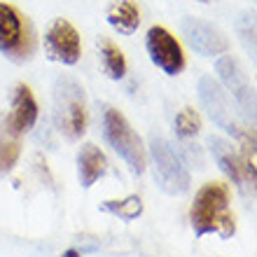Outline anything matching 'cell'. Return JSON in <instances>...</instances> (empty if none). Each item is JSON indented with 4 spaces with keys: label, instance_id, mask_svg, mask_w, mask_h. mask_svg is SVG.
<instances>
[{
    "label": "cell",
    "instance_id": "obj_1",
    "mask_svg": "<svg viewBox=\"0 0 257 257\" xmlns=\"http://www.w3.org/2000/svg\"><path fill=\"white\" fill-rule=\"evenodd\" d=\"M190 220L196 236H206V234H220L222 238L234 236L236 222L229 213V187L224 183L203 185L194 196Z\"/></svg>",
    "mask_w": 257,
    "mask_h": 257
},
{
    "label": "cell",
    "instance_id": "obj_2",
    "mask_svg": "<svg viewBox=\"0 0 257 257\" xmlns=\"http://www.w3.org/2000/svg\"><path fill=\"white\" fill-rule=\"evenodd\" d=\"M54 124L68 141H77L87 131L84 89L70 75H61L54 84Z\"/></svg>",
    "mask_w": 257,
    "mask_h": 257
},
{
    "label": "cell",
    "instance_id": "obj_3",
    "mask_svg": "<svg viewBox=\"0 0 257 257\" xmlns=\"http://www.w3.org/2000/svg\"><path fill=\"white\" fill-rule=\"evenodd\" d=\"M38 49L35 28L10 3H0V52L14 63H26Z\"/></svg>",
    "mask_w": 257,
    "mask_h": 257
},
{
    "label": "cell",
    "instance_id": "obj_4",
    "mask_svg": "<svg viewBox=\"0 0 257 257\" xmlns=\"http://www.w3.org/2000/svg\"><path fill=\"white\" fill-rule=\"evenodd\" d=\"M103 136H105V143L110 148L126 162L128 169L141 176L145 166H148V155H145L141 136L131 128V124L126 122V117L119 110L115 108L103 110Z\"/></svg>",
    "mask_w": 257,
    "mask_h": 257
},
{
    "label": "cell",
    "instance_id": "obj_5",
    "mask_svg": "<svg viewBox=\"0 0 257 257\" xmlns=\"http://www.w3.org/2000/svg\"><path fill=\"white\" fill-rule=\"evenodd\" d=\"M150 157L155 164V180L166 194H185L190 190V171L169 141H164L162 136H152Z\"/></svg>",
    "mask_w": 257,
    "mask_h": 257
},
{
    "label": "cell",
    "instance_id": "obj_6",
    "mask_svg": "<svg viewBox=\"0 0 257 257\" xmlns=\"http://www.w3.org/2000/svg\"><path fill=\"white\" fill-rule=\"evenodd\" d=\"M199 101H201L203 110L208 112V117L222 128V131H227V134H231L234 138H241V141H243L245 131H243V126H241V122H238L236 112L231 110L229 96H227V91L222 89L220 82H215L213 77H208V75H203L201 80H199Z\"/></svg>",
    "mask_w": 257,
    "mask_h": 257
},
{
    "label": "cell",
    "instance_id": "obj_7",
    "mask_svg": "<svg viewBox=\"0 0 257 257\" xmlns=\"http://www.w3.org/2000/svg\"><path fill=\"white\" fill-rule=\"evenodd\" d=\"M45 52L52 61L75 66L82 56V42L77 28L68 19H54L45 31Z\"/></svg>",
    "mask_w": 257,
    "mask_h": 257
},
{
    "label": "cell",
    "instance_id": "obj_8",
    "mask_svg": "<svg viewBox=\"0 0 257 257\" xmlns=\"http://www.w3.org/2000/svg\"><path fill=\"white\" fill-rule=\"evenodd\" d=\"M145 47L157 68H162L166 75H180L185 70V52L183 45L176 40L164 26H152L145 35Z\"/></svg>",
    "mask_w": 257,
    "mask_h": 257
},
{
    "label": "cell",
    "instance_id": "obj_9",
    "mask_svg": "<svg viewBox=\"0 0 257 257\" xmlns=\"http://www.w3.org/2000/svg\"><path fill=\"white\" fill-rule=\"evenodd\" d=\"M215 70L220 75V82L224 84V89L234 96L238 108L243 110V115L252 119L255 117V91H252V84L248 82V75L241 68V63L231 54H224L215 61Z\"/></svg>",
    "mask_w": 257,
    "mask_h": 257
},
{
    "label": "cell",
    "instance_id": "obj_10",
    "mask_svg": "<svg viewBox=\"0 0 257 257\" xmlns=\"http://www.w3.org/2000/svg\"><path fill=\"white\" fill-rule=\"evenodd\" d=\"M183 31L190 40L192 49L201 56H220L229 49V40L224 38V33L208 21L187 17L183 21Z\"/></svg>",
    "mask_w": 257,
    "mask_h": 257
},
{
    "label": "cell",
    "instance_id": "obj_11",
    "mask_svg": "<svg viewBox=\"0 0 257 257\" xmlns=\"http://www.w3.org/2000/svg\"><path fill=\"white\" fill-rule=\"evenodd\" d=\"M208 148H210V155H213L215 164L222 169L224 176L229 178L234 185H238V187H245L248 180H250V176H248V171H245V164H243V159H241V155H236L234 148H231L224 138H220V136H210Z\"/></svg>",
    "mask_w": 257,
    "mask_h": 257
},
{
    "label": "cell",
    "instance_id": "obj_12",
    "mask_svg": "<svg viewBox=\"0 0 257 257\" xmlns=\"http://www.w3.org/2000/svg\"><path fill=\"white\" fill-rule=\"evenodd\" d=\"M10 126L17 134H26L38 122V101H35L33 91L26 84H17L12 91V112L7 115Z\"/></svg>",
    "mask_w": 257,
    "mask_h": 257
},
{
    "label": "cell",
    "instance_id": "obj_13",
    "mask_svg": "<svg viewBox=\"0 0 257 257\" xmlns=\"http://www.w3.org/2000/svg\"><path fill=\"white\" fill-rule=\"evenodd\" d=\"M108 173V159L94 143H84L77 152V178L82 187H91Z\"/></svg>",
    "mask_w": 257,
    "mask_h": 257
},
{
    "label": "cell",
    "instance_id": "obj_14",
    "mask_svg": "<svg viewBox=\"0 0 257 257\" xmlns=\"http://www.w3.org/2000/svg\"><path fill=\"white\" fill-rule=\"evenodd\" d=\"M105 19L119 35H134L141 26V7L136 0H115L108 7Z\"/></svg>",
    "mask_w": 257,
    "mask_h": 257
},
{
    "label": "cell",
    "instance_id": "obj_15",
    "mask_svg": "<svg viewBox=\"0 0 257 257\" xmlns=\"http://www.w3.org/2000/svg\"><path fill=\"white\" fill-rule=\"evenodd\" d=\"M21 155V138L10 126L7 115H0V173H10Z\"/></svg>",
    "mask_w": 257,
    "mask_h": 257
},
{
    "label": "cell",
    "instance_id": "obj_16",
    "mask_svg": "<svg viewBox=\"0 0 257 257\" xmlns=\"http://www.w3.org/2000/svg\"><path fill=\"white\" fill-rule=\"evenodd\" d=\"M98 52H101V63L105 75L110 80H122L126 75V59H124L122 49L108 38H101L98 40Z\"/></svg>",
    "mask_w": 257,
    "mask_h": 257
},
{
    "label": "cell",
    "instance_id": "obj_17",
    "mask_svg": "<svg viewBox=\"0 0 257 257\" xmlns=\"http://www.w3.org/2000/svg\"><path fill=\"white\" fill-rule=\"evenodd\" d=\"M103 210H108L112 215H117L119 220H136V217H141L143 213V201L141 196H126V199H110V201H103L101 203Z\"/></svg>",
    "mask_w": 257,
    "mask_h": 257
},
{
    "label": "cell",
    "instance_id": "obj_18",
    "mask_svg": "<svg viewBox=\"0 0 257 257\" xmlns=\"http://www.w3.org/2000/svg\"><path fill=\"white\" fill-rule=\"evenodd\" d=\"M173 128H176V134L180 138L190 141L201 131V117H199V112L194 108H183L173 119Z\"/></svg>",
    "mask_w": 257,
    "mask_h": 257
},
{
    "label": "cell",
    "instance_id": "obj_19",
    "mask_svg": "<svg viewBox=\"0 0 257 257\" xmlns=\"http://www.w3.org/2000/svg\"><path fill=\"white\" fill-rule=\"evenodd\" d=\"M63 257H80V250H77V248H70V250L63 252Z\"/></svg>",
    "mask_w": 257,
    "mask_h": 257
},
{
    "label": "cell",
    "instance_id": "obj_20",
    "mask_svg": "<svg viewBox=\"0 0 257 257\" xmlns=\"http://www.w3.org/2000/svg\"><path fill=\"white\" fill-rule=\"evenodd\" d=\"M199 3H210V0H199Z\"/></svg>",
    "mask_w": 257,
    "mask_h": 257
}]
</instances>
